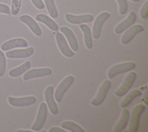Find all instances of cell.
Masks as SVG:
<instances>
[{
    "label": "cell",
    "mask_w": 148,
    "mask_h": 132,
    "mask_svg": "<svg viewBox=\"0 0 148 132\" xmlns=\"http://www.w3.org/2000/svg\"><path fill=\"white\" fill-rule=\"evenodd\" d=\"M146 105L143 104H138L134 106L131 110L128 120V131L136 132L138 131L139 118L141 114L145 110Z\"/></svg>",
    "instance_id": "cell-1"
},
{
    "label": "cell",
    "mask_w": 148,
    "mask_h": 132,
    "mask_svg": "<svg viewBox=\"0 0 148 132\" xmlns=\"http://www.w3.org/2000/svg\"><path fill=\"white\" fill-rule=\"evenodd\" d=\"M47 114V106L45 102H41L39 106L36 119L31 127V130L38 131L42 129L46 122Z\"/></svg>",
    "instance_id": "cell-2"
},
{
    "label": "cell",
    "mask_w": 148,
    "mask_h": 132,
    "mask_svg": "<svg viewBox=\"0 0 148 132\" xmlns=\"http://www.w3.org/2000/svg\"><path fill=\"white\" fill-rule=\"evenodd\" d=\"M74 81V77L72 75H69L61 81L54 92V97L57 102H61L65 92L71 87Z\"/></svg>",
    "instance_id": "cell-3"
},
{
    "label": "cell",
    "mask_w": 148,
    "mask_h": 132,
    "mask_svg": "<svg viewBox=\"0 0 148 132\" xmlns=\"http://www.w3.org/2000/svg\"><path fill=\"white\" fill-rule=\"evenodd\" d=\"M135 66L136 64L133 62H127L114 65L108 69L107 72L108 77L109 79H112L117 74L134 69Z\"/></svg>",
    "instance_id": "cell-4"
},
{
    "label": "cell",
    "mask_w": 148,
    "mask_h": 132,
    "mask_svg": "<svg viewBox=\"0 0 148 132\" xmlns=\"http://www.w3.org/2000/svg\"><path fill=\"white\" fill-rule=\"evenodd\" d=\"M136 78V74L134 72H130L124 79L120 87L115 91L114 94L117 97H122L124 95L131 87Z\"/></svg>",
    "instance_id": "cell-5"
},
{
    "label": "cell",
    "mask_w": 148,
    "mask_h": 132,
    "mask_svg": "<svg viewBox=\"0 0 148 132\" xmlns=\"http://www.w3.org/2000/svg\"><path fill=\"white\" fill-rule=\"evenodd\" d=\"M110 86L111 82L109 80H105L99 87L94 98L91 101V105L92 106H98L101 105L106 98Z\"/></svg>",
    "instance_id": "cell-6"
},
{
    "label": "cell",
    "mask_w": 148,
    "mask_h": 132,
    "mask_svg": "<svg viewBox=\"0 0 148 132\" xmlns=\"http://www.w3.org/2000/svg\"><path fill=\"white\" fill-rule=\"evenodd\" d=\"M110 16V13L107 12H103L97 16L94 22L91 32L92 37L94 39L97 40L99 37L102 27L103 23L109 19Z\"/></svg>",
    "instance_id": "cell-7"
},
{
    "label": "cell",
    "mask_w": 148,
    "mask_h": 132,
    "mask_svg": "<svg viewBox=\"0 0 148 132\" xmlns=\"http://www.w3.org/2000/svg\"><path fill=\"white\" fill-rule=\"evenodd\" d=\"M46 105L51 114L56 115L58 112V108L54 97V87L49 85L45 89L44 92Z\"/></svg>",
    "instance_id": "cell-8"
},
{
    "label": "cell",
    "mask_w": 148,
    "mask_h": 132,
    "mask_svg": "<svg viewBox=\"0 0 148 132\" xmlns=\"http://www.w3.org/2000/svg\"><path fill=\"white\" fill-rule=\"evenodd\" d=\"M56 40L58 47L64 56L67 58H71L75 55V52L71 49L64 35L61 33L57 32Z\"/></svg>",
    "instance_id": "cell-9"
},
{
    "label": "cell",
    "mask_w": 148,
    "mask_h": 132,
    "mask_svg": "<svg viewBox=\"0 0 148 132\" xmlns=\"http://www.w3.org/2000/svg\"><path fill=\"white\" fill-rule=\"evenodd\" d=\"M52 70L49 67L37 68L28 70L25 72L23 76L24 81H27L34 78H39L51 75Z\"/></svg>",
    "instance_id": "cell-10"
},
{
    "label": "cell",
    "mask_w": 148,
    "mask_h": 132,
    "mask_svg": "<svg viewBox=\"0 0 148 132\" xmlns=\"http://www.w3.org/2000/svg\"><path fill=\"white\" fill-rule=\"evenodd\" d=\"M144 31V27L141 24H135L130 27L122 35L120 42L122 44H127L138 33Z\"/></svg>",
    "instance_id": "cell-11"
},
{
    "label": "cell",
    "mask_w": 148,
    "mask_h": 132,
    "mask_svg": "<svg viewBox=\"0 0 148 132\" xmlns=\"http://www.w3.org/2000/svg\"><path fill=\"white\" fill-rule=\"evenodd\" d=\"M8 101L9 104L15 107H21L31 105L36 101V98L34 96H27L24 97L16 98L11 96L8 97Z\"/></svg>",
    "instance_id": "cell-12"
},
{
    "label": "cell",
    "mask_w": 148,
    "mask_h": 132,
    "mask_svg": "<svg viewBox=\"0 0 148 132\" xmlns=\"http://www.w3.org/2000/svg\"><path fill=\"white\" fill-rule=\"evenodd\" d=\"M34 52L33 47H30L25 49H14L6 51L5 56L11 59H21L26 58L31 56Z\"/></svg>",
    "instance_id": "cell-13"
},
{
    "label": "cell",
    "mask_w": 148,
    "mask_h": 132,
    "mask_svg": "<svg viewBox=\"0 0 148 132\" xmlns=\"http://www.w3.org/2000/svg\"><path fill=\"white\" fill-rule=\"evenodd\" d=\"M136 19V16L135 13L132 10L130 11L127 17L116 26L114 29V33L117 34L123 33L135 23Z\"/></svg>",
    "instance_id": "cell-14"
},
{
    "label": "cell",
    "mask_w": 148,
    "mask_h": 132,
    "mask_svg": "<svg viewBox=\"0 0 148 132\" xmlns=\"http://www.w3.org/2000/svg\"><path fill=\"white\" fill-rule=\"evenodd\" d=\"M28 47L27 41L21 38H16L5 42L1 47L3 51H8L16 48H26Z\"/></svg>",
    "instance_id": "cell-15"
},
{
    "label": "cell",
    "mask_w": 148,
    "mask_h": 132,
    "mask_svg": "<svg viewBox=\"0 0 148 132\" xmlns=\"http://www.w3.org/2000/svg\"><path fill=\"white\" fill-rule=\"evenodd\" d=\"M65 17L68 22L73 24H80L91 22L94 20V16L90 14L73 15L69 13H66L65 15Z\"/></svg>",
    "instance_id": "cell-16"
},
{
    "label": "cell",
    "mask_w": 148,
    "mask_h": 132,
    "mask_svg": "<svg viewBox=\"0 0 148 132\" xmlns=\"http://www.w3.org/2000/svg\"><path fill=\"white\" fill-rule=\"evenodd\" d=\"M18 20L25 24L35 35L39 37L42 35V32L41 28L31 16L27 15H23L19 17Z\"/></svg>",
    "instance_id": "cell-17"
},
{
    "label": "cell",
    "mask_w": 148,
    "mask_h": 132,
    "mask_svg": "<svg viewBox=\"0 0 148 132\" xmlns=\"http://www.w3.org/2000/svg\"><path fill=\"white\" fill-rule=\"evenodd\" d=\"M60 31L66 37L71 49L73 52H76L79 49V44L73 31L69 28L65 26L61 27Z\"/></svg>",
    "instance_id": "cell-18"
},
{
    "label": "cell",
    "mask_w": 148,
    "mask_h": 132,
    "mask_svg": "<svg viewBox=\"0 0 148 132\" xmlns=\"http://www.w3.org/2000/svg\"><path fill=\"white\" fill-rule=\"evenodd\" d=\"M123 109L121 112V115L113 129V132L122 131L125 129L127 124H128V120H129V116H130L129 110L125 108Z\"/></svg>",
    "instance_id": "cell-19"
},
{
    "label": "cell",
    "mask_w": 148,
    "mask_h": 132,
    "mask_svg": "<svg viewBox=\"0 0 148 132\" xmlns=\"http://www.w3.org/2000/svg\"><path fill=\"white\" fill-rule=\"evenodd\" d=\"M35 19L45 24L50 30L56 31L59 29L58 25L49 16L45 14L40 13L36 15Z\"/></svg>",
    "instance_id": "cell-20"
},
{
    "label": "cell",
    "mask_w": 148,
    "mask_h": 132,
    "mask_svg": "<svg viewBox=\"0 0 148 132\" xmlns=\"http://www.w3.org/2000/svg\"><path fill=\"white\" fill-rule=\"evenodd\" d=\"M79 27L83 33L84 44L86 48L88 49H91L92 48L93 42H92V33L90 30V28L87 24H83V23L80 24Z\"/></svg>",
    "instance_id": "cell-21"
},
{
    "label": "cell",
    "mask_w": 148,
    "mask_h": 132,
    "mask_svg": "<svg viewBox=\"0 0 148 132\" xmlns=\"http://www.w3.org/2000/svg\"><path fill=\"white\" fill-rule=\"evenodd\" d=\"M31 66V62L30 60H28L25 61L21 65L9 70V76L11 77H18L22 75L23 74H24L28 70H29Z\"/></svg>",
    "instance_id": "cell-22"
},
{
    "label": "cell",
    "mask_w": 148,
    "mask_h": 132,
    "mask_svg": "<svg viewBox=\"0 0 148 132\" xmlns=\"http://www.w3.org/2000/svg\"><path fill=\"white\" fill-rule=\"evenodd\" d=\"M141 94L142 91L138 89H134L130 91L127 94V95L123 98V99L120 102V107L121 108H124L127 107L134 99H135L137 97L140 96Z\"/></svg>",
    "instance_id": "cell-23"
},
{
    "label": "cell",
    "mask_w": 148,
    "mask_h": 132,
    "mask_svg": "<svg viewBox=\"0 0 148 132\" xmlns=\"http://www.w3.org/2000/svg\"><path fill=\"white\" fill-rule=\"evenodd\" d=\"M61 127L72 132H84V130L77 123L72 121H64L61 123Z\"/></svg>",
    "instance_id": "cell-24"
},
{
    "label": "cell",
    "mask_w": 148,
    "mask_h": 132,
    "mask_svg": "<svg viewBox=\"0 0 148 132\" xmlns=\"http://www.w3.org/2000/svg\"><path fill=\"white\" fill-rule=\"evenodd\" d=\"M45 3L50 16L53 19L58 17V13L54 3V0H45Z\"/></svg>",
    "instance_id": "cell-25"
},
{
    "label": "cell",
    "mask_w": 148,
    "mask_h": 132,
    "mask_svg": "<svg viewBox=\"0 0 148 132\" xmlns=\"http://www.w3.org/2000/svg\"><path fill=\"white\" fill-rule=\"evenodd\" d=\"M6 59L5 53L0 50V77H2L6 71Z\"/></svg>",
    "instance_id": "cell-26"
},
{
    "label": "cell",
    "mask_w": 148,
    "mask_h": 132,
    "mask_svg": "<svg viewBox=\"0 0 148 132\" xmlns=\"http://www.w3.org/2000/svg\"><path fill=\"white\" fill-rule=\"evenodd\" d=\"M21 0H12L11 14L13 16L17 15L20 10Z\"/></svg>",
    "instance_id": "cell-27"
},
{
    "label": "cell",
    "mask_w": 148,
    "mask_h": 132,
    "mask_svg": "<svg viewBox=\"0 0 148 132\" xmlns=\"http://www.w3.org/2000/svg\"><path fill=\"white\" fill-rule=\"evenodd\" d=\"M119 5V12L120 15H124L128 9L127 0H116Z\"/></svg>",
    "instance_id": "cell-28"
},
{
    "label": "cell",
    "mask_w": 148,
    "mask_h": 132,
    "mask_svg": "<svg viewBox=\"0 0 148 132\" xmlns=\"http://www.w3.org/2000/svg\"><path fill=\"white\" fill-rule=\"evenodd\" d=\"M139 15L142 19H146L148 16V0L143 4L139 12Z\"/></svg>",
    "instance_id": "cell-29"
},
{
    "label": "cell",
    "mask_w": 148,
    "mask_h": 132,
    "mask_svg": "<svg viewBox=\"0 0 148 132\" xmlns=\"http://www.w3.org/2000/svg\"><path fill=\"white\" fill-rule=\"evenodd\" d=\"M0 13L7 14L8 15H11V10L9 6L4 3H0Z\"/></svg>",
    "instance_id": "cell-30"
},
{
    "label": "cell",
    "mask_w": 148,
    "mask_h": 132,
    "mask_svg": "<svg viewBox=\"0 0 148 132\" xmlns=\"http://www.w3.org/2000/svg\"><path fill=\"white\" fill-rule=\"evenodd\" d=\"M33 5L38 9H43L45 5L42 0H31Z\"/></svg>",
    "instance_id": "cell-31"
},
{
    "label": "cell",
    "mask_w": 148,
    "mask_h": 132,
    "mask_svg": "<svg viewBox=\"0 0 148 132\" xmlns=\"http://www.w3.org/2000/svg\"><path fill=\"white\" fill-rule=\"evenodd\" d=\"M142 101L144 104L147 106L148 105V98H147V85H145V89L143 91Z\"/></svg>",
    "instance_id": "cell-32"
},
{
    "label": "cell",
    "mask_w": 148,
    "mask_h": 132,
    "mask_svg": "<svg viewBox=\"0 0 148 132\" xmlns=\"http://www.w3.org/2000/svg\"><path fill=\"white\" fill-rule=\"evenodd\" d=\"M49 132H66L65 129L62 128H60L58 127H56V126H53L51 128H50Z\"/></svg>",
    "instance_id": "cell-33"
},
{
    "label": "cell",
    "mask_w": 148,
    "mask_h": 132,
    "mask_svg": "<svg viewBox=\"0 0 148 132\" xmlns=\"http://www.w3.org/2000/svg\"><path fill=\"white\" fill-rule=\"evenodd\" d=\"M17 132H33L32 130H18L17 131Z\"/></svg>",
    "instance_id": "cell-34"
},
{
    "label": "cell",
    "mask_w": 148,
    "mask_h": 132,
    "mask_svg": "<svg viewBox=\"0 0 148 132\" xmlns=\"http://www.w3.org/2000/svg\"><path fill=\"white\" fill-rule=\"evenodd\" d=\"M130 1H132V2H138L140 0H130Z\"/></svg>",
    "instance_id": "cell-35"
},
{
    "label": "cell",
    "mask_w": 148,
    "mask_h": 132,
    "mask_svg": "<svg viewBox=\"0 0 148 132\" xmlns=\"http://www.w3.org/2000/svg\"><path fill=\"white\" fill-rule=\"evenodd\" d=\"M42 132H47V131H45V130H42Z\"/></svg>",
    "instance_id": "cell-36"
}]
</instances>
